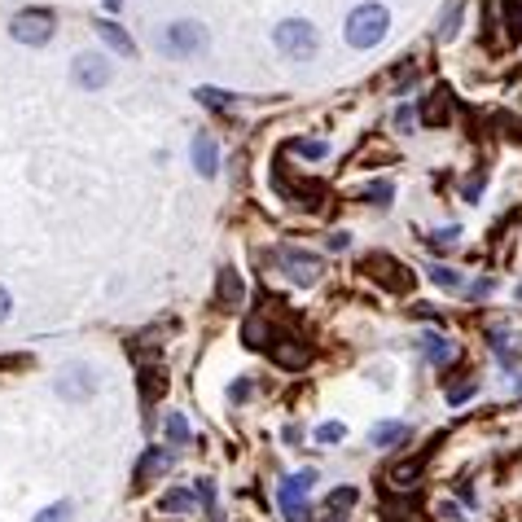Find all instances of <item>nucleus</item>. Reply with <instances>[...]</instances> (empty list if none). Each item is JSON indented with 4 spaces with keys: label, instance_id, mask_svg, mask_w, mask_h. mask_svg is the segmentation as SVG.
<instances>
[{
    "label": "nucleus",
    "instance_id": "f257e3e1",
    "mask_svg": "<svg viewBox=\"0 0 522 522\" xmlns=\"http://www.w3.org/2000/svg\"><path fill=\"white\" fill-rule=\"evenodd\" d=\"M386 27H391V13L382 9V4H356L352 13H347V45L352 49H373V45H382V36H386Z\"/></svg>",
    "mask_w": 522,
    "mask_h": 522
},
{
    "label": "nucleus",
    "instance_id": "f03ea898",
    "mask_svg": "<svg viewBox=\"0 0 522 522\" xmlns=\"http://www.w3.org/2000/svg\"><path fill=\"white\" fill-rule=\"evenodd\" d=\"M272 45L286 53V57H294V62H308V57H316V49H320V36H316V27L308 18H286V22L272 31Z\"/></svg>",
    "mask_w": 522,
    "mask_h": 522
},
{
    "label": "nucleus",
    "instance_id": "7ed1b4c3",
    "mask_svg": "<svg viewBox=\"0 0 522 522\" xmlns=\"http://www.w3.org/2000/svg\"><path fill=\"white\" fill-rule=\"evenodd\" d=\"M158 45H162L167 57H198V53L207 49V27L203 22H189V18L185 22H171Z\"/></svg>",
    "mask_w": 522,
    "mask_h": 522
},
{
    "label": "nucleus",
    "instance_id": "20e7f679",
    "mask_svg": "<svg viewBox=\"0 0 522 522\" xmlns=\"http://www.w3.org/2000/svg\"><path fill=\"white\" fill-rule=\"evenodd\" d=\"M312 483H316V470H299V474H290V478H281V487H277V505H281L286 522H312L308 518V510H303Z\"/></svg>",
    "mask_w": 522,
    "mask_h": 522
},
{
    "label": "nucleus",
    "instance_id": "39448f33",
    "mask_svg": "<svg viewBox=\"0 0 522 522\" xmlns=\"http://www.w3.org/2000/svg\"><path fill=\"white\" fill-rule=\"evenodd\" d=\"M9 31H13V40H18V45L40 49V45H49L53 40V13L49 9H22V13L9 22Z\"/></svg>",
    "mask_w": 522,
    "mask_h": 522
},
{
    "label": "nucleus",
    "instance_id": "423d86ee",
    "mask_svg": "<svg viewBox=\"0 0 522 522\" xmlns=\"http://www.w3.org/2000/svg\"><path fill=\"white\" fill-rule=\"evenodd\" d=\"M57 395H62V400H70V404L93 400V395H97V369L84 365V360L66 365L62 373H57Z\"/></svg>",
    "mask_w": 522,
    "mask_h": 522
},
{
    "label": "nucleus",
    "instance_id": "0eeeda50",
    "mask_svg": "<svg viewBox=\"0 0 522 522\" xmlns=\"http://www.w3.org/2000/svg\"><path fill=\"white\" fill-rule=\"evenodd\" d=\"M365 272H373V281L377 286H386L391 294H404V290H413V272L404 268L400 260H391V255H382V251H373L365 260Z\"/></svg>",
    "mask_w": 522,
    "mask_h": 522
},
{
    "label": "nucleus",
    "instance_id": "6e6552de",
    "mask_svg": "<svg viewBox=\"0 0 522 522\" xmlns=\"http://www.w3.org/2000/svg\"><path fill=\"white\" fill-rule=\"evenodd\" d=\"M272 263L294 281V286H316L320 281V272H325V263L316 260V255H303V251H294V246H286V251H277Z\"/></svg>",
    "mask_w": 522,
    "mask_h": 522
},
{
    "label": "nucleus",
    "instance_id": "1a4fd4ad",
    "mask_svg": "<svg viewBox=\"0 0 522 522\" xmlns=\"http://www.w3.org/2000/svg\"><path fill=\"white\" fill-rule=\"evenodd\" d=\"M75 84L88 88V93L105 88V84H110V62H105L102 53H79V57H75Z\"/></svg>",
    "mask_w": 522,
    "mask_h": 522
},
{
    "label": "nucleus",
    "instance_id": "9d476101",
    "mask_svg": "<svg viewBox=\"0 0 522 522\" xmlns=\"http://www.w3.org/2000/svg\"><path fill=\"white\" fill-rule=\"evenodd\" d=\"M356 501H360V492H356V487H334V492L320 501L316 518L320 522H347V514L356 510Z\"/></svg>",
    "mask_w": 522,
    "mask_h": 522
},
{
    "label": "nucleus",
    "instance_id": "9b49d317",
    "mask_svg": "<svg viewBox=\"0 0 522 522\" xmlns=\"http://www.w3.org/2000/svg\"><path fill=\"white\" fill-rule=\"evenodd\" d=\"M171 461H176V457H171L167 448H145L141 461H137V487H150L154 478H162V474L171 470Z\"/></svg>",
    "mask_w": 522,
    "mask_h": 522
},
{
    "label": "nucleus",
    "instance_id": "f8f14e48",
    "mask_svg": "<svg viewBox=\"0 0 522 522\" xmlns=\"http://www.w3.org/2000/svg\"><path fill=\"white\" fill-rule=\"evenodd\" d=\"M268 347H272V360H277L281 369H303L308 360H312V347L299 343V338H272Z\"/></svg>",
    "mask_w": 522,
    "mask_h": 522
},
{
    "label": "nucleus",
    "instance_id": "ddd939ff",
    "mask_svg": "<svg viewBox=\"0 0 522 522\" xmlns=\"http://www.w3.org/2000/svg\"><path fill=\"white\" fill-rule=\"evenodd\" d=\"M194 167H198V176H215L220 171V145L211 137H194Z\"/></svg>",
    "mask_w": 522,
    "mask_h": 522
},
{
    "label": "nucleus",
    "instance_id": "4468645a",
    "mask_svg": "<svg viewBox=\"0 0 522 522\" xmlns=\"http://www.w3.org/2000/svg\"><path fill=\"white\" fill-rule=\"evenodd\" d=\"M421 352H426L430 365H448V360L457 356V347H452L443 334H421Z\"/></svg>",
    "mask_w": 522,
    "mask_h": 522
},
{
    "label": "nucleus",
    "instance_id": "2eb2a0df",
    "mask_svg": "<svg viewBox=\"0 0 522 522\" xmlns=\"http://www.w3.org/2000/svg\"><path fill=\"white\" fill-rule=\"evenodd\" d=\"M97 36H102V40L119 53V57H132V53H137V45L128 40V31H123L119 22H97Z\"/></svg>",
    "mask_w": 522,
    "mask_h": 522
},
{
    "label": "nucleus",
    "instance_id": "dca6fc26",
    "mask_svg": "<svg viewBox=\"0 0 522 522\" xmlns=\"http://www.w3.org/2000/svg\"><path fill=\"white\" fill-rule=\"evenodd\" d=\"M215 303H220V308H237V303H242V281H237L233 268L220 272V294H215Z\"/></svg>",
    "mask_w": 522,
    "mask_h": 522
},
{
    "label": "nucleus",
    "instance_id": "f3484780",
    "mask_svg": "<svg viewBox=\"0 0 522 522\" xmlns=\"http://www.w3.org/2000/svg\"><path fill=\"white\" fill-rule=\"evenodd\" d=\"M377 448H395V443H404L409 439V426H400V421H382V426H373V435H369Z\"/></svg>",
    "mask_w": 522,
    "mask_h": 522
},
{
    "label": "nucleus",
    "instance_id": "a211bd4d",
    "mask_svg": "<svg viewBox=\"0 0 522 522\" xmlns=\"http://www.w3.org/2000/svg\"><path fill=\"white\" fill-rule=\"evenodd\" d=\"M443 119H448V88H439V93L430 97V105L421 110V123H430V128L443 123Z\"/></svg>",
    "mask_w": 522,
    "mask_h": 522
},
{
    "label": "nucleus",
    "instance_id": "6ab92c4d",
    "mask_svg": "<svg viewBox=\"0 0 522 522\" xmlns=\"http://www.w3.org/2000/svg\"><path fill=\"white\" fill-rule=\"evenodd\" d=\"M242 338H246V347H268V343H272V334H268V325H263V316H251V320H246V329H242Z\"/></svg>",
    "mask_w": 522,
    "mask_h": 522
},
{
    "label": "nucleus",
    "instance_id": "aec40b11",
    "mask_svg": "<svg viewBox=\"0 0 522 522\" xmlns=\"http://www.w3.org/2000/svg\"><path fill=\"white\" fill-rule=\"evenodd\" d=\"M457 242H461V228H457V224H448V228H439V233H430V237H426V246H430V251H452Z\"/></svg>",
    "mask_w": 522,
    "mask_h": 522
},
{
    "label": "nucleus",
    "instance_id": "412c9836",
    "mask_svg": "<svg viewBox=\"0 0 522 522\" xmlns=\"http://www.w3.org/2000/svg\"><path fill=\"white\" fill-rule=\"evenodd\" d=\"M162 510H167V514H185V510H194V492H185V487L167 492V496H162Z\"/></svg>",
    "mask_w": 522,
    "mask_h": 522
},
{
    "label": "nucleus",
    "instance_id": "4be33fe9",
    "mask_svg": "<svg viewBox=\"0 0 522 522\" xmlns=\"http://www.w3.org/2000/svg\"><path fill=\"white\" fill-rule=\"evenodd\" d=\"M457 27H461V0H448L443 22H439V36H443V40H452V36H457Z\"/></svg>",
    "mask_w": 522,
    "mask_h": 522
},
{
    "label": "nucleus",
    "instance_id": "5701e85b",
    "mask_svg": "<svg viewBox=\"0 0 522 522\" xmlns=\"http://www.w3.org/2000/svg\"><path fill=\"white\" fill-rule=\"evenodd\" d=\"M418 478H421V461H404V466L391 470V487H413Z\"/></svg>",
    "mask_w": 522,
    "mask_h": 522
},
{
    "label": "nucleus",
    "instance_id": "b1692460",
    "mask_svg": "<svg viewBox=\"0 0 522 522\" xmlns=\"http://www.w3.org/2000/svg\"><path fill=\"white\" fill-rule=\"evenodd\" d=\"M194 97L207 105V110H228L233 105V93H224V88H198Z\"/></svg>",
    "mask_w": 522,
    "mask_h": 522
},
{
    "label": "nucleus",
    "instance_id": "393cba45",
    "mask_svg": "<svg viewBox=\"0 0 522 522\" xmlns=\"http://www.w3.org/2000/svg\"><path fill=\"white\" fill-rule=\"evenodd\" d=\"M70 518H75V505H70V501H57V505H49V510L36 514V522H70Z\"/></svg>",
    "mask_w": 522,
    "mask_h": 522
},
{
    "label": "nucleus",
    "instance_id": "a878e982",
    "mask_svg": "<svg viewBox=\"0 0 522 522\" xmlns=\"http://www.w3.org/2000/svg\"><path fill=\"white\" fill-rule=\"evenodd\" d=\"M167 439L171 443H189V421H185V413H171L167 418Z\"/></svg>",
    "mask_w": 522,
    "mask_h": 522
},
{
    "label": "nucleus",
    "instance_id": "bb28decb",
    "mask_svg": "<svg viewBox=\"0 0 522 522\" xmlns=\"http://www.w3.org/2000/svg\"><path fill=\"white\" fill-rule=\"evenodd\" d=\"M426 277H430V281H435L439 290H461V277H457L452 268H430Z\"/></svg>",
    "mask_w": 522,
    "mask_h": 522
},
{
    "label": "nucleus",
    "instance_id": "cd10ccee",
    "mask_svg": "<svg viewBox=\"0 0 522 522\" xmlns=\"http://www.w3.org/2000/svg\"><path fill=\"white\" fill-rule=\"evenodd\" d=\"M343 435H347L343 421H325V426H316V443H338Z\"/></svg>",
    "mask_w": 522,
    "mask_h": 522
},
{
    "label": "nucleus",
    "instance_id": "c85d7f7f",
    "mask_svg": "<svg viewBox=\"0 0 522 522\" xmlns=\"http://www.w3.org/2000/svg\"><path fill=\"white\" fill-rule=\"evenodd\" d=\"M290 150H294V154H303V158H325L329 154V145H325V141H294Z\"/></svg>",
    "mask_w": 522,
    "mask_h": 522
},
{
    "label": "nucleus",
    "instance_id": "c756f323",
    "mask_svg": "<svg viewBox=\"0 0 522 522\" xmlns=\"http://www.w3.org/2000/svg\"><path fill=\"white\" fill-rule=\"evenodd\" d=\"M391 194H395V189H391L386 180H377V185H369V189H360V198H373V203H391Z\"/></svg>",
    "mask_w": 522,
    "mask_h": 522
},
{
    "label": "nucleus",
    "instance_id": "7c9ffc66",
    "mask_svg": "<svg viewBox=\"0 0 522 522\" xmlns=\"http://www.w3.org/2000/svg\"><path fill=\"white\" fill-rule=\"evenodd\" d=\"M158 395H162V373L150 369V373H145V400H158Z\"/></svg>",
    "mask_w": 522,
    "mask_h": 522
},
{
    "label": "nucleus",
    "instance_id": "2f4dec72",
    "mask_svg": "<svg viewBox=\"0 0 522 522\" xmlns=\"http://www.w3.org/2000/svg\"><path fill=\"white\" fill-rule=\"evenodd\" d=\"M474 391H478L474 382H466V386H452V391H448V404H466V400H470Z\"/></svg>",
    "mask_w": 522,
    "mask_h": 522
},
{
    "label": "nucleus",
    "instance_id": "473e14b6",
    "mask_svg": "<svg viewBox=\"0 0 522 522\" xmlns=\"http://www.w3.org/2000/svg\"><path fill=\"white\" fill-rule=\"evenodd\" d=\"M251 395H255V386H251V377H246V382H237V386L228 391V400H233V404H242V400H251Z\"/></svg>",
    "mask_w": 522,
    "mask_h": 522
},
{
    "label": "nucleus",
    "instance_id": "72a5a7b5",
    "mask_svg": "<svg viewBox=\"0 0 522 522\" xmlns=\"http://www.w3.org/2000/svg\"><path fill=\"white\" fill-rule=\"evenodd\" d=\"M347 246H352V233H334L329 237V251H347Z\"/></svg>",
    "mask_w": 522,
    "mask_h": 522
},
{
    "label": "nucleus",
    "instance_id": "f704fd0d",
    "mask_svg": "<svg viewBox=\"0 0 522 522\" xmlns=\"http://www.w3.org/2000/svg\"><path fill=\"white\" fill-rule=\"evenodd\" d=\"M487 290H496V277H483V281H478V286H474L470 294H474V299H483V294H487Z\"/></svg>",
    "mask_w": 522,
    "mask_h": 522
},
{
    "label": "nucleus",
    "instance_id": "c9c22d12",
    "mask_svg": "<svg viewBox=\"0 0 522 522\" xmlns=\"http://www.w3.org/2000/svg\"><path fill=\"white\" fill-rule=\"evenodd\" d=\"M478 189H483V171H478L470 185H466V198H478Z\"/></svg>",
    "mask_w": 522,
    "mask_h": 522
},
{
    "label": "nucleus",
    "instance_id": "e433bc0d",
    "mask_svg": "<svg viewBox=\"0 0 522 522\" xmlns=\"http://www.w3.org/2000/svg\"><path fill=\"white\" fill-rule=\"evenodd\" d=\"M9 308H13V299H9V290H0V320L9 316Z\"/></svg>",
    "mask_w": 522,
    "mask_h": 522
},
{
    "label": "nucleus",
    "instance_id": "4c0bfd02",
    "mask_svg": "<svg viewBox=\"0 0 522 522\" xmlns=\"http://www.w3.org/2000/svg\"><path fill=\"white\" fill-rule=\"evenodd\" d=\"M105 4H110V9H119V4H123V0H105Z\"/></svg>",
    "mask_w": 522,
    "mask_h": 522
}]
</instances>
